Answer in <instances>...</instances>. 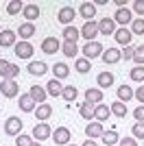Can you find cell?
<instances>
[{
    "mask_svg": "<svg viewBox=\"0 0 144 146\" xmlns=\"http://www.w3.org/2000/svg\"><path fill=\"white\" fill-rule=\"evenodd\" d=\"M114 22L118 24V29H127V24H131L133 22V13H131V9H118L116 11V15H114Z\"/></svg>",
    "mask_w": 144,
    "mask_h": 146,
    "instance_id": "cell-1",
    "label": "cell"
},
{
    "mask_svg": "<svg viewBox=\"0 0 144 146\" xmlns=\"http://www.w3.org/2000/svg\"><path fill=\"white\" fill-rule=\"evenodd\" d=\"M13 52H15L18 59H31L33 52H35V48H33V44H31V42H20V44L13 46Z\"/></svg>",
    "mask_w": 144,
    "mask_h": 146,
    "instance_id": "cell-2",
    "label": "cell"
},
{
    "mask_svg": "<svg viewBox=\"0 0 144 146\" xmlns=\"http://www.w3.org/2000/svg\"><path fill=\"white\" fill-rule=\"evenodd\" d=\"M0 92H2V96H5V98H15L20 94V85L15 83V81L2 79V83H0Z\"/></svg>",
    "mask_w": 144,
    "mask_h": 146,
    "instance_id": "cell-3",
    "label": "cell"
},
{
    "mask_svg": "<svg viewBox=\"0 0 144 146\" xmlns=\"http://www.w3.org/2000/svg\"><path fill=\"white\" fill-rule=\"evenodd\" d=\"M22 120H20L18 116H11V118H7V122H5V133L7 135H13V137H18L20 135V131H22Z\"/></svg>",
    "mask_w": 144,
    "mask_h": 146,
    "instance_id": "cell-4",
    "label": "cell"
},
{
    "mask_svg": "<svg viewBox=\"0 0 144 146\" xmlns=\"http://www.w3.org/2000/svg\"><path fill=\"white\" fill-rule=\"evenodd\" d=\"M70 137H72V133H70V129H68V127H57L53 131V142H55V144H59V146L70 144Z\"/></svg>",
    "mask_w": 144,
    "mask_h": 146,
    "instance_id": "cell-5",
    "label": "cell"
},
{
    "mask_svg": "<svg viewBox=\"0 0 144 146\" xmlns=\"http://www.w3.org/2000/svg\"><path fill=\"white\" fill-rule=\"evenodd\" d=\"M103 55V44H98V42H87L83 46V57L87 61H92V59H96V57H101Z\"/></svg>",
    "mask_w": 144,
    "mask_h": 146,
    "instance_id": "cell-6",
    "label": "cell"
},
{
    "mask_svg": "<svg viewBox=\"0 0 144 146\" xmlns=\"http://www.w3.org/2000/svg\"><path fill=\"white\" fill-rule=\"evenodd\" d=\"M96 35H98V22L90 20L81 26V37H85L87 42H96Z\"/></svg>",
    "mask_w": 144,
    "mask_h": 146,
    "instance_id": "cell-7",
    "label": "cell"
},
{
    "mask_svg": "<svg viewBox=\"0 0 144 146\" xmlns=\"http://www.w3.org/2000/svg\"><path fill=\"white\" fill-rule=\"evenodd\" d=\"M33 137H35L37 142L48 140V137H53V129L48 127L46 122H39V124H35V127H33Z\"/></svg>",
    "mask_w": 144,
    "mask_h": 146,
    "instance_id": "cell-8",
    "label": "cell"
},
{
    "mask_svg": "<svg viewBox=\"0 0 144 146\" xmlns=\"http://www.w3.org/2000/svg\"><path fill=\"white\" fill-rule=\"evenodd\" d=\"M74 18H77V11H74L72 7H61L59 13H57V20H59V24H66V26H70L72 22H74Z\"/></svg>",
    "mask_w": 144,
    "mask_h": 146,
    "instance_id": "cell-9",
    "label": "cell"
},
{
    "mask_svg": "<svg viewBox=\"0 0 144 146\" xmlns=\"http://www.w3.org/2000/svg\"><path fill=\"white\" fill-rule=\"evenodd\" d=\"M105 133V129H103L101 122H87V127H85V135H87V140H94V137H103Z\"/></svg>",
    "mask_w": 144,
    "mask_h": 146,
    "instance_id": "cell-10",
    "label": "cell"
},
{
    "mask_svg": "<svg viewBox=\"0 0 144 146\" xmlns=\"http://www.w3.org/2000/svg\"><path fill=\"white\" fill-rule=\"evenodd\" d=\"M131 37H133V33L129 29H116V33H114L116 44H122V48H125V46H131Z\"/></svg>",
    "mask_w": 144,
    "mask_h": 146,
    "instance_id": "cell-11",
    "label": "cell"
},
{
    "mask_svg": "<svg viewBox=\"0 0 144 146\" xmlns=\"http://www.w3.org/2000/svg\"><path fill=\"white\" fill-rule=\"evenodd\" d=\"M15 31L11 29H5V31H0V46L2 48H11V46H15Z\"/></svg>",
    "mask_w": 144,
    "mask_h": 146,
    "instance_id": "cell-12",
    "label": "cell"
},
{
    "mask_svg": "<svg viewBox=\"0 0 144 146\" xmlns=\"http://www.w3.org/2000/svg\"><path fill=\"white\" fill-rule=\"evenodd\" d=\"M59 48H61V44H59L57 37H46V39L42 42V50L46 52V55H55Z\"/></svg>",
    "mask_w": 144,
    "mask_h": 146,
    "instance_id": "cell-13",
    "label": "cell"
},
{
    "mask_svg": "<svg viewBox=\"0 0 144 146\" xmlns=\"http://www.w3.org/2000/svg\"><path fill=\"white\" fill-rule=\"evenodd\" d=\"M98 33H103V35H114L116 33L114 18H103L101 22H98Z\"/></svg>",
    "mask_w": 144,
    "mask_h": 146,
    "instance_id": "cell-14",
    "label": "cell"
},
{
    "mask_svg": "<svg viewBox=\"0 0 144 146\" xmlns=\"http://www.w3.org/2000/svg\"><path fill=\"white\" fill-rule=\"evenodd\" d=\"M29 94L33 96V100H35V103H39V105H44V103H46V98H48L46 87H42V85H33V87L29 90Z\"/></svg>",
    "mask_w": 144,
    "mask_h": 146,
    "instance_id": "cell-15",
    "label": "cell"
},
{
    "mask_svg": "<svg viewBox=\"0 0 144 146\" xmlns=\"http://www.w3.org/2000/svg\"><path fill=\"white\" fill-rule=\"evenodd\" d=\"M20 109L24 113H33L35 111V100H33L31 94H20Z\"/></svg>",
    "mask_w": 144,
    "mask_h": 146,
    "instance_id": "cell-16",
    "label": "cell"
},
{
    "mask_svg": "<svg viewBox=\"0 0 144 146\" xmlns=\"http://www.w3.org/2000/svg\"><path fill=\"white\" fill-rule=\"evenodd\" d=\"M101 57L105 63H118L122 59V52H120V48H107V50H103Z\"/></svg>",
    "mask_w": 144,
    "mask_h": 146,
    "instance_id": "cell-17",
    "label": "cell"
},
{
    "mask_svg": "<svg viewBox=\"0 0 144 146\" xmlns=\"http://www.w3.org/2000/svg\"><path fill=\"white\" fill-rule=\"evenodd\" d=\"M50 116H53V107H50L48 103H44V105H37V107H35V118H37L39 122H46Z\"/></svg>",
    "mask_w": 144,
    "mask_h": 146,
    "instance_id": "cell-18",
    "label": "cell"
},
{
    "mask_svg": "<svg viewBox=\"0 0 144 146\" xmlns=\"http://www.w3.org/2000/svg\"><path fill=\"white\" fill-rule=\"evenodd\" d=\"M109 116H111V109H109L107 105H96L94 107V118H96V122H105V120H109Z\"/></svg>",
    "mask_w": 144,
    "mask_h": 146,
    "instance_id": "cell-19",
    "label": "cell"
},
{
    "mask_svg": "<svg viewBox=\"0 0 144 146\" xmlns=\"http://www.w3.org/2000/svg\"><path fill=\"white\" fill-rule=\"evenodd\" d=\"M26 70H29V74H33V76H42V74L48 72V66L44 61H31Z\"/></svg>",
    "mask_w": 144,
    "mask_h": 146,
    "instance_id": "cell-20",
    "label": "cell"
},
{
    "mask_svg": "<svg viewBox=\"0 0 144 146\" xmlns=\"http://www.w3.org/2000/svg\"><path fill=\"white\" fill-rule=\"evenodd\" d=\"M18 35L22 37V42H29L31 37L35 35V26H33V22H24V24H20Z\"/></svg>",
    "mask_w": 144,
    "mask_h": 146,
    "instance_id": "cell-21",
    "label": "cell"
},
{
    "mask_svg": "<svg viewBox=\"0 0 144 146\" xmlns=\"http://www.w3.org/2000/svg\"><path fill=\"white\" fill-rule=\"evenodd\" d=\"M81 37V31L77 26H63V42H70V44H77V39Z\"/></svg>",
    "mask_w": 144,
    "mask_h": 146,
    "instance_id": "cell-22",
    "label": "cell"
},
{
    "mask_svg": "<svg viewBox=\"0 0 144 146\" xmlns=\"http://www.w3.org/2000/svg\"><path fill=\"white\" fill-rule=\"evenodd\" d=\"M85 103H90V105H101L103 103V92L98 90V87H94V90H87L85 92Z\"/></svg>",
    "mask_w": 144,
    "mask_h": 146,
    "instance_id": "cell-23",
    "label": "cell"
},
{
    "mask_svg": "<svg viewBox=\"0 0 144 146\" xmlns=\"http://www.w3.org/2000/svg\"><path fill=\"white\" fill-rule=\"evenodd\" d=\"M79 13L85 18V22H90V20L96 15V5L94 2H83V5L79 7Z\"/></svg>",
    "mask_w": 144,
    "mask_h": 146,
    "instance_id": "cell-24",
    "label": "cell"
},
{
    "mask_svg": "<svg viewBox=\"0 0 144 146\" xmlns=\"http://www.w3.org/2000/svg\"><path fill=\"white\" fill-rule=\"evenodd\" d=\"M53 74H55V79H57V81H61V79H68V74H70V68H68V63H63V61L55 63V68H53Z\"/></svg>",
    "mask_w": 144,
    "mask_h": 146,
    "instance_id": "cell-25",
    "label": "cell"
},
{
    "mask_svg": "<svg viewBox=\"0 0 144 146\" xmlns=\"http://www.w3.org/2000/svg\"><path fill=\"white\" fill-rule=\"evenodd\" d=\"M79 113H81V118H85L87 122H92L94 120V105H90V103H81L79 105Z\"/></svg>",
    "mask_w": 144,
    "mask_h": 146,
    "instance_id": "cell-26",
    "label": "cell"
},
{
    "mask_svg": "<svg viewBox=\"0 0 144 146\" xmlns=\"http://www.w3.org/2000/svg\"><path fill=\"white\" fill-rule=\"evenodd\" d=\"M24 18H26V22H33V20H37V18H39V13H42V11H39V7H37V5H24Z\"/></svg>",
    "mask_w": 144,
    "mask_h": 146,
    "instance_id": "cell-27",
    "label": "cell"
},
{
    "mask_svg": "<svg viewBox=\"0 0 144 146\" xmlns=\"http://www.w3.org/2000/svg\"><path fill=\"white\" fill-rule=\"evenodd\" d=\"M46 92H48V96H61V92H63L61 81L50 79V81H48V85H46Z\"/></svg>",
    "mask_w": 144,
    "mask_h": 146,
    "instance_id": "cell-28",
    "label": "cell"
},
{
    "mask_svg": "<svg viewBox=\"0 0 144 146\" xmlns=\"http://www.w3.org/2000/svg\"><path fill=\"white\" fill-rule=\"evenodd\" d=\"M96 81H98V90L111 87V85H114V74H111V72H101Z\"/></svg>",
    "mask_w": 144,
    "mask_h": 146,
    "instance_id": "cell-29",
    "label": "cell"
},
{
    "mask_svg": "<svg viewBox=\"0 0 144 146\" xmlns=\"http://www.w3.org/2000/svg\"><path fill=\"white\" fill-rule=\"evenodd\" d=\"M116 96H118L120 103H125V105H127V100H131V98H133V90H131L129 85H120L118 92H116Z\"/></svg>",
    "mask_w": 144,
    "mask_h": 146,
    "instance_id": "cell-30",
    "label": "cell"
},
{
    "mask_svg": "<svg viewBox=\"0 0 144 146\" xmlns=\"http://www.w3.org/2000/svg\"><path fill=\"white\" fill-rule=\"evenodd\" d=\"M74 70H77L79 74H87L92 70V61H87L85 57H81V59L74 61Z\"/></svg>",
    "mask_w": 144,
    "mask_h": 146,
    "instance_id": "cell-31",
    "label": "cell"
},
{
    "mask_svg": "<svg viewBox=\"0 0 144 146\" xmlns=\"http://www.w3.org/2000/svg\"><path fill=\"white\" fill-rule=\"evenodd\" d=\"M101 140H103V144H105V146H116L120 142V137H118V131H105Z\"/></svg>",
    "mask_w": 144,
    "mask_h": 146,
    "instance_id": "cell-32",
    "label": "cell"
},
{
    "mask_svg": "<svg viewBox=\"0 0 144 146\" xmlns=\"http://www.w3.org/2000/svg\"><path fill=\"white\" fill-rule=\"evenodd\" d=\"M109 109H111V113H114V116H118V118H125L127 113H129V111H127V105L120 103V100L111 103V105H109Z\"/></svg>",
    "mask_w": 144,
    "mask_h": 146,
    "instance_id": "cell-33",
    "label": "cell"
},
{
    "mask_svg": "<svg viewBox=\"0 0 144 146\" xmlns=\"http://www.w3.org/2000/svg\"><path fill=\"white\" fill-rule=\"evenodd\" d=\"M77 96H79V90H77L74 85H66V87H63V92H61V98H63V100H68V103L77 100Z\"/></svg>",
    "mask_w": 144,
    "mask_h": 146,
    "instance_id": "cell-34",
    "label": "cell"
},
{
    "mask_svg": "<svg viewBox=\"0 0 144 146\" xmlns=\"http://www.w3.org/2000/svg\"><path fill=\"white\" fill-rule=\"evenodd\" d=\"M20 11H24V5L20 0H11V2L7 5V13H9V15H18Z\"/></svg>",
    "mask_w": 144,
    "mask_h": 146,
    "instance_id": "cell-35",
    "label": "cell"
},
{
    "mask_svg": "<svg viewBox=\"0 0 144 146\" xmlns=\"http://www.w3.org/2000/svg\"><path fill=\"white\" fill-rule=\"evenodd\" d=\"M61 50H63V55H66L68 59H72V57H77V52H79L77 44H70V42H63V46H61Z\"/></svg>",
    "mask_w": 144,
    "mask_h": 146,
    "instance_id": "cell-36",
    "label": "cell"
},
{
    "mask_svg": "<svg viewBox=\"0 0 144 146\" xmlns=\"http://www.w3.org/2000/svg\"><path fill=\"white\" fill-rule=\"evenodd\" d=\"M129 76H131V81H138V83H142L144 81V66H135L129 72Z\"/></svg>",
    "mask_w": 144,
    "mask_h": 146,
    "instance_id": "cell-37",
    "label": "cell"
},
{
    "mask_svg": "<svg viewBox=\"0 0 144 146\" xmlns=\"http://www.w3.org/2000/svg\"><path fill=\"white\" fill-rule=\"evenodd\" d=\"M131 33L133 35H144V20L142 18H138V20L131 22Z\"/></svg>",
    "mask_w": 144,
    "mask_h": 146,
    "instance_id": "cell-38",
    "label": "cell"
},
{
    "mask_svg": "<svg viewBox=\"0 0 144 146\" xmlns=\"http://www.w3.org/2000/svg\"><path fill=\"white\" fill-rule=\"evenodd\" d=\"M131 133H133V140H144V122H135Z\"/></svg>",
    "mask_w": 144,
    "mask_h": 146,
    "instance_id": "cell-39",
    "label": "cell"
},
{
    "mask_svg": "<svg viewBox=\"0 0 144 146\" xmlns=\"http://www.w3.org/2000/svg\"><path fill=\"white\" fill-rule=\"evenodd\" d=\"M138 66H144V46H135V50H133V59Z\"/></svg>",
    "mask_w": 144,
    "mask_h": 146,
    "instance_id": "cell-40",
    "label": "cell"
},
{
    "mask_svg": "<svg viewBox=\"0 0 144 146\" xmlns=\"http://www.w3.org/2000/svg\"><path fill=\"white\" fill-rule=\"evenodd\" d=\"M18 74H20V66H15V63H11V66H9V70H7V72H5V76H2V79L15 81V76H18Z\"/></svg>",
    "mask_w": 144,
    "mask_h": 146,
    "instance_id": "cell-41",
    "label": "cell"
},
{
    "mask_svg": "<svg viewBox=\"0 0 144 146\" xmlns=\"http://www.w3.org/2000/svg\"><path fill=\"white\" fill-rule=\"evenodd\" d=\"M15 146H33V137H31V135L20 133L18 137H15Z\"/></svg>",
    "mask_w": 144,
    "mask_h": 146,
    "instance_id": "cell-42",
    "label": "cell"
},
{
    "mask_svg": "<svg viewBox=\"0 0 144 146\" xmlns=\"http://www.w3.org/2000/svg\"><path fill=\"white\" fill-rule=\"evenodd\" d=\"M133 50H135V46H125V48L120 50L122 57H125V61H131L133 59Z\"/></svg>",
    "mask_w": 144,
    "mask_h": 146,
    "instance_id": "cell-43",
    "label": "cell"
},
{
    "mask_svg": "<svg viewBox=\"0 0 144 146\" xmlns=\"http://www.w3.org/2000/svg\"><path fill=\"white\" fill-rule=\"evenodd\" d=\"M133 116H135V120H138V122H144V105L135 107V111H133Z\"/></svg>",
    "mask_w": 144,
    "mask_h": 146,
    "instance_id": "cell-44",
    "label": "cell"
},
{
    "mask_svg": "<svg viewBox=\"0 0 144 146\" xmlns=\"http://www.w3.org/2000/svg\"><path fill=\"white\" fill-rule=\"evenodd\" d=\"M118 146H138V140H133V137H122L118 142Z\"/></svg>",
    "mask_w": 144,
    "mask_h": 146,
    "instance_id": "cell-45",
    "label": "cell"
},
{
    "mask_svg": "<svg viewBox=\"0 0 144 146\" xmlns=\"http://www.w3.org/2000/svg\"><path fill=\"white\" fill-rule=\"evenodd\" d=\"M133 11L144 15V0H135V2H133Z\"/></svg>",
    "mask_w": 144,
    "mask_h": 146,
    "instance_id": "cell-46",
    "label": "cell"
},
{
    "mask_svg": "<svg viewBox=\"0 0 144 146\" xmlns=\"http://www.w3.org/2000/svg\"><path fill=\"white\" fill-rule=\"evenodd\" d=\"M133 98H138L140 105H144V87H138V90L133 92Z\"/></svg>",
    "mask_w": 144,
    "mask_h": 146,
    "instance_id": "cell-47",
    "label": "cell"
},
{
    "mask_svg": "<svg viewBox=\"0 0 144 146\" xmlns=\"http://www.w3.org/2000/svg\"><path fill=\"white\" fill-rule=\"evenodd\" d=\"M9 66H11V63H9L7 59H2V61H0V74H2V76H5V72L9 70Z\"/></svg>",
    "mask_w": 144,
    "mask_h": 146,
    "instance_id": "cell-48",
    "label": "cell"
},
{
    "mask_svg": "<svg viewBox=\"0 0 144 146\" xmlns=\"http://www.w3.org/2000/svg\"><path fill=\"white\" fill-rule=\"evenodd\" d=\"M83 146H98V144H96V142H92V140H85Z\"/></svg>",
    "mask_w": 144,
    "mask_h": 146,
    "instance_id": "cell-49",
    "label": "cell"
},
{
    "mask_svg": "<svg viewBox=\"0 0 144 146\" xmlns=\"http://www.w3.org/2000/svg\"><path fill=\"white\" fill-rule=\"evenodd\" d=\"M33 146H42V144H39V142H33Z\"/></svg>",
    "mask_w": 144,
    "mask_h": 146,
    "instance_id": "cell-50",
    "label": "cell"
},
{
    "mask_svg": "<svg viewBox=\"0 0 144 146\" xmlns=\"http://www.w3.org/2000/svg\"><path fill=\"white\" fill-rule=\"evenodd\" d=\"M66 146H77V144H66Z\"/></svg>",
    "mask_w": 144,
    "mask_h": 146,
    "instance_id": "cell-51",
    "label": "cell"
},
{
    "mask_svg": "<svg viewBox=\"0 0 144 146\" xmlns=\"http://www.w3.org/2000/svg\"><path fill=\"white\" fill-rule=\"evenodd\" d=\"M142 87H144V85H142Z\"/></svg>",
    "mask_w": 144,
    "mask_h": 146,
    "instance_id": "cell-52",
    "label": "cell"
}]
</instances>
